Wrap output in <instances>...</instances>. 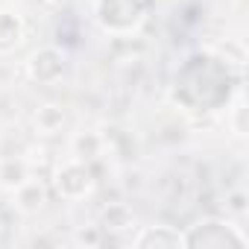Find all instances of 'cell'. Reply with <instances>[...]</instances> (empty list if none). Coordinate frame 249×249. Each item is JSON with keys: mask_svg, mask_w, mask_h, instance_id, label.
Wrapping results in <instances>:
<instances>
[{"mask_svg": "<svg viewBox=\"0 0 249 249\" xmlns=\"http://www.w3.org/2000/svg\"><path fill=\"white\" fill-rule=\"evenodd\" d=\"M0 234H3V223H0Z\"/></svg>", "mask_w": 249, "mask_h": 249, "instance_id": "13", "label": "cell"}, {"mask_svg": "<svg viewBox=\"0 0 249 249\" xmlns=\"http://www.w3.org/2000/svg\"><path fill=\"white\" fill-rule=\"evenodd\" d=\"M132 246L138 249H188L185 246V231L173 229V226H147Z\"/></svg>", "mask_w": 249, "mask_h": 249, "instance_id": "5", "label": "cell"}, {"mask_svg": "<svg viewBox=\"0 0 249 249\" xmlns=\"http://www.w3.org/2000/svg\"><path fill=\"white\" fill-rule=\"evenodd\" d=\"M240 117H243V103L234 106V132H237V135H243V120H240Z\"/></svg>", "mask_w": 249, "mask_h": 249, "instance_id": "12", "label": "cell"}, {"mask_svg": "<svg viewBox=\"0 0 249 249\" xmlns=\"http://www.w3.org/2000/svg\"><path fill=\"white\" fill-rule=\"evenodd\" d=\"M91 188H94V179H91V170L85 167V161L73 159V161H68V164L59 167V173H56V191L65 199H82V196L91 194Z\"/></svg>", "mask_w": 249, "mask_h": 249, "instance_id": "3", "label": "cell"}, {"mask_svg": "<svg viewBox=\"0 0 249 249\" xmlns=\"http://www.w3.org/2000/svg\"><path fill=\"white\" fill-rule=\"evenodd\" d=\"M246 234L229 223V220H217V217H208V220H199L196 226H191L185 231V246H202V249H229V246H246Z\"/></svg>", "mask_w": 249, "mask_h": 249, "instance_id": "1", "label": "cell"}, {"mask_svg": "<svg viewBox=\"0 0 249 249\" xmlns=\"http://www.w3.org/2000/svg\"><path fill=\"white\" fill-rule=\"evenodd\" d=\"M97 21L108 33H132L147 18V0H97Z\"/></svg>", "mask_w": 249, "mask_h": 249, "instance_id": "2", "label": "cell"}, {"mask_svg": "<svg viewBox=\"0 0 249 249\" xmlns=\"http://www.w3.org/2000/svg\"><path fill=\"white\" fill-rule=\"evenodd\" d=\"M76 240H79V243H91V246H97V243L103 240V234H100V229H91L88 234H85V231H79V234H76Z\"/></svg>", "mask_w": 249, "mask_h": 249, "instance_id": "11", "label": "cell"}, {"mask_svg": "<svg viewBox=\"0 0 249 249\" xmlns=\"http://www.w3.org/2000/svg\"><path fill=\"white\" fill-rule=\"evenodd\" d=\"M15 196H18L21 211H36V208L41 205V199H44V191H41V185H38V182L27 179L21 188H15Z\"/></svg>", "mask_w": 249, "mask_h": 249, "instance_id": "9", "label": "cell"}, {"mask_svg": "<svg viewBox=\"0 0 249 249\" xmlns=\"http://www.w3.org/2000/svg\"><path fill=\"white\" fill-rule=\"evenodd\" d=\"M126 226H132V214H129L126 205H111V208H106L103 229H126Z\"/></svg>", "mask_w": 249, "mask_h": 249, "instance_id": "10", "label": "cell"}, {"mask_svg": "<svg viewBox=\"0 0 249 249\" xmlns=\"http://www.w3.org/2000/svg\"><path fill=\"white\" fill-rule=\"evenodd\" d=\"M62 123H65V111L59 106H41L38 114H36V126L44 132V135H53L62 129Z\"/></svg>", "mask_w": 249, "mask_h": 249, "instance_id": "8", "label": "cell"}, {"mask_svg": "<svg viewBox=\"0 0 249 249\" xmlns=\"http://www.w3.org/2000/svg\"><path fill=\"white\" fill-rule=\"evenodd\" d=\"M27 179H30V167H27L24 159H3V161H0V185H3V188L15 191Z\"/></svg>", "mask_w": 249, "mask_h": 249, "instance_id": "7", "label": "cell"}, {"mask_svg": "<svg viewBox=\"0 0 249 249\" xmlns=\"http://www.w3.org/2000/svg\"><path fill=\"white\" fill-rule=\"evenodd\" d=\"M24 38V21L15 12L0 9V53H9L21 44Z\"/></svg>", "mask_w": 249, "mask_h": 249, "instance_id": "6", "label": "cell"}, {"mask_svg": "<svg viewBox=\"0 0 249 249\" xmlns=\"http://www.w3.org/2000/svg\"><path fill=\"white\" fill-rule=\"evenodd\" d=\"M65 73V53L59 47H41L38 53H33L30 59V76L33 82L50 85Z\"/></svg>", "mask_w": 249, "mask_h": 249, "instance_id": "4", "label": "cell"}]
</instances>
